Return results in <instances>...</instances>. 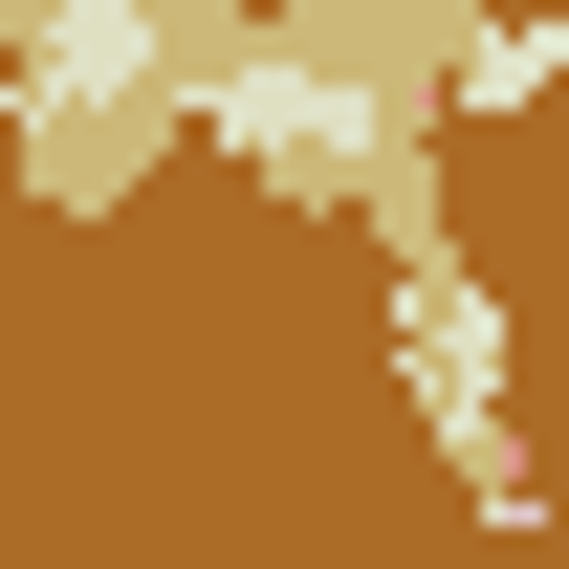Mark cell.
Returning a JSON list of instances; mask_svg holds the SVG:
<instances>
[{
  "label": "cell",
  "mask_w": 569,
  "mask_h": 569,
  "mask_svg": "<svg viewBox=\"0 0 569 569\" xmlns=\"http://www.w3.org/2000/svg\"><path fill=\"white\" fill-rule=\"evenodd\" d=\"M460 44H482V0H263V22H219L198 153L263 176L284 219H372V241H417V219H460V198H438V132L482 110Z\"/></svg>",
  "instance_id": "6da1fadb"
},
{
  "label": "cell",
  "mask_w": 569,
  "mask_h": 569,
  "mask_svg": "<svg viewBox=\"0 0 569 569\" xmlns=\"http://www.w3.org/2000/svg\"><path fill=\"white\" fill-rule=\"evenodd\" d=\"M372 329H395V395H417V438L460 460V503H482V526H526V329H503L482 241H460V219L372 241Z\"/></svg>",
  "instance_id": "7a4b0ae2"
},
{
  "label": "cell",
  "mask_w": 569,
  "mask_h": 569,
  "mask_svg": "<svg viewBox=\"0 0 569 569\" xmlns=\"http://www.w3.org/2000/svg\"><path fill=\"white\" fill-rule=\"evenodd\" d=\"M460 88H482V110L569 88V0H482V44H460Z\"/></svg>",
  "instance_id": "3957f363"
}]
</instances>
